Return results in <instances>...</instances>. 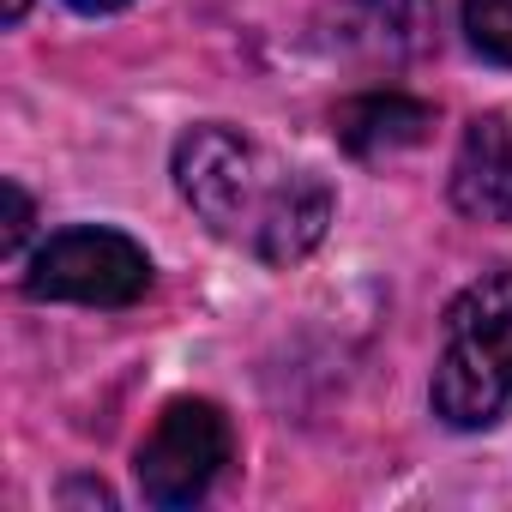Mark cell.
Returning a JSON list of instances; mask_svg holds the SVG:
<instances>
[{
	"label": "cell",
	"instance_id": "cell-9",
	"mask_svg": "<svg viewBox=\"0 0 512 512\" xmlns=\"http://www.w3.org/2000/svg\"><path fill=\"white\" fill-rule=\"evenodd\" d=\"M31 223H37L31 193H25L19 181H7V235H0V253H19V247H25V235H31Z\"/></svg>",
	"mask_w": 512,
	"mask_h": 512
},
{
	"label": "cell",
	"instance_id": "cell-6",
	"mask_svg": "<svg viewBox=\"0 0 512 512\" xmlns=\"http://www.w3.org/2000/svg\"><path fill=\"white\" fill-rule=\"evenodd\" d=\"M452 205L476 223H512V121L476 115L452 163Z\"/></svg>",
	"mask_w": 512,
	"mask_h": 512
},
{
	"label": "cell",
	"instance_id": "cell-10",
	"mask_svg": "<svg viewBox=\"0 0 512 512\" xmlns=\"http://www.w3.org/2000/svg\"><path fill=\"white\" fill-rule=\"evenodd\" d=\"M67 7H79V13H121L127 0H67Z\"/></svg>",
	"mask_w": 512,
	"mask_h": 512
},
{
	"label": "cell",
	"instance_id": "cell-5",
	"mask_svg": "<svg viewBox=\"0 0 512 512\" xmlns=\"http://www.w3.org/2000/svg\"><path fill=\"white\" fill-rule=\"evenodd\" d=\"M320 43L362 67H410L434 49V0H332Z\"/></svg>",
	"mask_w": 512,
	"mask_h": 512
},
{
	"label": "cell",
	"instance_id": "cell-11",
	"mask_svg": "<svg viewBox=\"0 0 512 512\" xmlns=\"http://www.w3.org/2000/svg\"><path fill=\"white\" fill-rule=\"evenodd\" d=\"M25 7H31V0H7V7H0V19H7V25H19V19H25Z\"/></svg>",
	"mask_w": 512,
	"mask_h": 512
},
{
	"label": "cell",
	"instance_id": "cell-2",
	"mask_svg": "<svg viewBox=\"0 0 512 512\" xmlns=\"http://www.w3.org/2000/svg\"><path fill=\"white\" fill-rule=\"evenodd\" d=\"M428 398L446 428H488L512 404V272H482L458 290Z\"/></svg>",
	"mask_w": 512,
	"mask_h": 512
},
{
	"label": "cell",
	"instance_id": "cell-3",
	"mask_svg": "<svg viewBox=\"0 0 512 512\" xmlns=\"http://www.w3.org/2000/svg\"><path fill=\"white\" fill-rule=\"evenodd\" d=\"M151 290L145 247L121 229H61L37 247L25 272L31 302H85V308H127Z\"/></svg>",
	"mask_w": 512,
	"mask_h": 512
},
{
	"label": "cell",
	"instance_id": "cell-1",
	"mask_svg": "<svg viewBox=\"0 0 512 512\" xmlns=\"http://www.w3.org/2000/svg\"><path fill=\"white\" fill-rule=\"evenodd\" d=\"M175 187L193 205V217L260 253L266 266H296L326 241L332 223V193L326 181H314L308 169H284L278 157H266L253 139H241L235 127H193L175 145Z\"/></svg>",
	"mask_w": 512,
	"mask_h": 512
},
{
	"label": "cell",
	"instance_id": "cell-8",
	"mask_svg": "<svg viewBox=\"0 0 512 512\" xmlns=\"http://www.w3.org/2000/svg\"><path fill=\"white\" fill-rule=\"evenodd\" d=\"M464 31L476 55L512 67V0H464Z\"/></svg>",
	"mask_w": 512,
	"mask_h": 512
},
{
	"label": "cell",
	"instance_id": "cell-7",
	"mask_svg": "<svg viewBox=\"0 0 512 512\" xmlns=\"http://www.w3.org/2000/svg\"><path fill=\"white\" fill-rule=\"evenodd\" d=\"M332 133L350 157H398L434 133V103L398 97V91H368V97L338 103Z\"/></svg>",
	"mask_w": 512,
	"mask_h": 512
},
{
	"label": "cell",
	"instance_id": "cell-4",
	"mask_svg": "<svg viewBox=\"0 0 512 512\" xmlns=\"http://www.w3.org/2000/svg\"><path fill=\"white\" fill-rule=\"evenodd\" d=\"M235 452V434H229V416L211 404V398H175L157 428L145 434L139 446V494L163 512L175 506H193L205 500V488L217 482V470L229 464Z\"/></svg>",
	"mask_w": 512,
	"mask_h": 512
}]
</instances>
